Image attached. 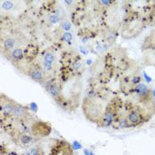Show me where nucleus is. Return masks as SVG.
<instances>
[{"label": "nucleus", "mask_w": 155, "mask_h": 155, "mask_svg": "<svg viewBox=\"0 0 155 155\" xmlns=\"http://www.w3.org/2000/svg\"><path fill=\"white\" fill-rule=\"evenodd\" d=\"M84 112L91 121L98 123L101 117L103 116L100 106L97 105L92 97H87L84 102Z\"/></svg>", "instance_id": "obj_1"}, {"label": "nucleus", "mask_w": 155, "mask_h": 155, "mask_svg": "<svg viewBox=\"0 0 155 155\" xmlns=\"http://www.w3.org/2000/svg\"><path fill=\"white\" fill-rule=\"evenodd\" d=\"M31 135H33L36 138L40 139L43 137H48L51 132V127L48 122L41 121V120H35L31 127H30Z\"/></svg>", "instance_id": "obj_2"}, {"label": "nucleus", "mask_w": 155, "mask_h": 155, "mask_svg": "<svg viewBox=\"0 0 155 155\" xmlns=\"http://www.w3.org/2000/svg\"><path fill=\"white\" fill-rule=\"evenodd\" d=\"M17 102L13 101L10 97H6L4 94H1V100H0V111H1V118L4 120L11 119L13 112L14 107Z\"/></svg>", "instance_id": "obj_3"}, {"label": "nucleus", "mask_w": 155, "mask_h": 155, "mask_svg": "<svg viewBox=\"0 0 155 155\" xmlns=\"http://www.w3.org/2000/svg\"><path fill=\"white\" fill-rule=\"evenodd\" d=\"M32 118H33V115L28 111V107H24L22 105H20L19 103H16L11 119L20 121V122H24V121L29 120Z\"/></svg>", "instance_id": "obj_4"}, {"label": "nucleus", "mask_w": 155, "mask_h": 155, "mask_svg": "<svg viewBox=\"0 0 155 155\" xmlns=\"http://www.w3.org/2000/svg\"><path fill=\"white\" fill-rule=\"evenodd\" d=\"M45 88L47 91V92L51 95V97L57 102L59 106H63L64 98L62 97L60 89L56 84L53 83H46L45 84Z\"/></svg>", "instance_id": "obj_5"}, {"label": "nucleus", "mask_w": 155, "mask_h": 155, "mask_svg": "<svg viewBox=\"0 0 155 155\" xmlns=\"http://www.w3.org/2000/svg\"><path fill=\"white\" fill-rule=\"evenodd\" d=\"M21 45V40L20 38L17 37H12V36H8V37H2L1 39V48H2V52L6 51V54L9 53L10 51H13V49L18 48L17 46Z\"/></svg>", "instance_id": "obj_6"}, {"label": "nucleus", "mask_w": 155, "mask_h": 155, "mask_svg": "<svg viewBox=\"0 0 155 155\" xmlns=\"http://www.w3.org/2000/svg\"><path fill=\"white\" fill-rule=\"evenodd\" d=\"M27 74L32 80H34L35 82L40 84L43 86H45V84L47 83L46 77H45V73L39 68H30L27 72Z\"/></svg>", "instance_id": "obj_7"}, {"label": "nucleus", "mask_w": 155, "mask_h": 155, "mask_svg": "<svg viewBox=\"0 0 155 155\" xmlns=\"http://www.w3.org/2000/svg\"><path fill=\"white\" fill-rule=\"evenodd\" d=\"M127 118H128V121H129L130 127H132V126H138V125L142 124L143 120H144L143 114H141L140 111L135 110V109L130 111V113L128 114Z\"/></svg>", "instance_id": "obj_8"}, {"label": "nucleus", "mask_w": 155, "mask_h": 155, "mask_svg": "<svg viewBox=\"0 0 155 155\" xmlns=\"http://www.w3.org/2000/svg\"><path fill=\"white\" fill-rule=\"evenodd\" d=\"M16 143L23 145V146H27V145H30L32 143L36 142L37 138H36L33 135H29V134H26V133H21V134H18L16 138Z\"/></svg>", "instance_id": "obj_9"}, {"label": "nucleus", "mask_w": 155, "mask_h": 155, "mask_svg": "<svg viewBox=\"0 0 155 155\" xmlns=\"http://www.w3.org/2000/svg\"><path fill=\"white\" fill-rule=\"evenodd\" d=\"M5 56L8 60H11L12 63H15L23 58V49H21V47L16 48L13 51H10L9 53L5 54Z\"/></svg>", "instance_id": "obj_10"}, {"label": "nucleus", "mask_w": 155, "mask_h": 155, "mask_svg": "<svg viewBox=\"0 0 155 155\" xmlns=\"http://www.w3.org/2000/svg\"><path fill=\"white\" fill-rule=\"evenodd\" d=\"M135 91L142 99H147L148 96L150 94V91H149L148 87L143 84H137V86L135 88Z\"/></svg>", "instance_id": "obj_11"}, {"label": "nucleus", "mask_w": 155, "mask_h": 155, "mask_svg": "<svg viewBox=\"0 0 155 155\" xmlns=\"http://www.w3.org/2000/svg\"><path fill=\"white\" fill-rule=\"evenodd\" d=\"M23 155H44L43 150L39 146H34L30 149H28Z\"/></svg>", "instance_id": "obj_12"}, {"label": "nucleus", "mask_w": 155, "mask_h": 155, "mask_svg": "<svg viewBox=\"0 0 155 155\" xmlns=\"http://www.w3.org/2000/svg\"><path fill=\"white\" fill-rule=\"evenodd\" d=\"M44 60H45L44 61H45V62H49V63L53 64V62H54V60H55L54 53H53L51 51H49V50H48L47 51L45 52V54Z\"/></svg>", "instance_id": "obj_13"}, {"label": "nucleus", "mask_w": 155, "mask_h": 155, "mask_svg": "<svg viewBox=\"0 0 155 155\" xmlns=\"http://www.w3.org/2000/svg\"><path fill=\"white\" fill-rule=\"evenodd\" d=\"M13 7V3L12 1H2L1 2V9L2 10H5V11H9L12 9Z\"/></svg>", "instance_id": "obj_14"}, {"label": "nucleus", "mask_w": 155, "mask_h": 155, "mask_svg": "<svg viewBox=\"0 0 155 155\" xmlns=\"http://www.w3.org/2000/svg\"><path fill=\"white\" fill-rule=\"evenodd\" d=\"M146 44H148V46H150V45H155V29L151 33V35L147 37V39H146L144 45H146Z\"/></svg>", "instance_id": "obj_15"}, {"label": "nucleus", "mask_w": 155, "mask_h": 155, "mask_svg": "<svg viewBox=\"0 0 155 155\" xmlns=\"http://www.w3.org/2000/svg\"><path fill=\"white\" fill-rule=\"evenodd\" d=\"M53 69V64L49 63V62H43V70L45 71V73H49L51 72Z\"/></svg>", "instance_id": "obj_16"}, {"label": "nucleus", "mask_w": 155, "mask_h": 155, "mask_svg": "<svg viewBox=\"0 0 155 155\" xmlns=\"http://www.w3.org/2000/svg\"><path fill=\"white\" fill-rule=\"evenodd\" d=\"M61 28L65 31H69L71 29V23L68 21H65L61 25Z\"/></svg>", "instance_id": "obj_17"}, {"label": "nucleus", "mask_w": 155, "mask_h": 155, "mask_svg": "<svg viewBox=\"0 0 155 155\" xmlns=\"http://www.w3.org/2000/svg\"><path fill=\"white\" fill-rule=\"evenodd\" d=\"M49 21H50V22H51V23H58L60 21V19L58 14H56V15L53 14V15H51V16L49 17Z\"/></svg>", "instance_id": "obj_18"}, {"label": "nucleus", "mask_w": 155, "mask_h": 155, "mask_svg": "<svg viewBox=\"0 0 155 155\" xmlns=\"http://www.w3.org/2000/svg\"><path fill=\"white\" fill-rule=\"evenodd\" d=\"M62 39H63L65 42H70L72 40V35L70 33H66V34L63 35Z\"/></svg>", "instance_id": "obj_19"}]
</instances>
